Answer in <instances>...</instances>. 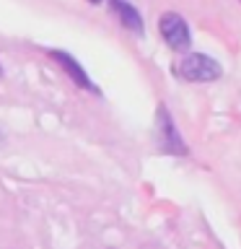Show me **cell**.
<instances>
[{
	"mask_svg": "<svg viewBox=\"0 0 241 249\" xmlns=\"http://www.w3.org/2000/svg\"><path fill=\"white\" fill-rule=\"evenodd\" d=\"M158 143L163 151H169V153H187V148L182 143V138H179V132L174 130V122H171V117L166 109H158Z\"/></svg>",
	"mask_w": 241,
	"mask_h": 249,
	"instance_id": "obj_3",
	"label": "cell"
},
{
	"mask_svg": "<svg viewBox=\"0 0 241 249\" xmlns=\"http://www.w3.org/2000/svg\"><path fill=\"white\" fill-rule=\"evenodd\" d=\"M91 3H101V0H91Z\"/></svg>",
	"mask_w": 241,
	"mask_h": 249,
	"instance_id": "obj_6",
	"label": "cell"
},
{
	"mask_svg": "<svg viewBox=\"0 0 241 249\" xmlns=\"http://www.w3.org/2000/svg\"><path fill=\"white\" fill-rule=\"evenodd\" d=\"M174 73L179 78H184V81H192V83H207V81L221 78V65L213 57H207V54L192 52V54H184L176 62Z\"/></svg>",
	"mask_w": 241,
	"mask_h": 249,
	"instance_id": "obj_1",
	"label": "cell"
},
{
	"mask_svg": "<svg viewBox=\"0 0 241 249\" xmlns=\"http://www.w3.org/2000/svg\"><path fill=\"white\" fill-rule=\"evenodd\" d=\"M50 54H52V57L60 62V68H65L68 73L75 78V83H78V86H83V89H91V91H96V89H93V83L88 81V78H86V73H83V70L75 65V60L70 57V54H65V52H57V50H52Z\"/></svg>",
	"mask_w": 241,
	"mask_h": 249,
	"instance_id": "obj_4",
	"label": "cell"
},
{
	"mask_svg": "<svg viewBox=\"0 0 241 249\" xmlns=\"http://www.w3.org/2000/svg\"><path fill=\"white\" fill-rule=\"evenodd\" d=\"M112 8L117 11V16L122 18L124 26H130L132 31H143V23H140V16L132 5H127L124 0H112Z\"/></svg>",
	"mask_w": 241,
	"mask_h": 249,
	"instance_id": "obj_5",
	"label": "cell"
},
{
	"mask_svg": "<svg viewBox=\"0 0 241 249\" xmlns=\"http://www.w3.org/2000/svg\"><path fill=\"white\" fill-rule=\"evenodd\" d=\"M158 29L171 50H187L189 47V29H187V23L179 13H163Z\"/></svg>",
	"mask_w": 241,
	"mask_h": 249,
	"instance_id": "obj_2",
	"label": "cell"
}]
</instances>
